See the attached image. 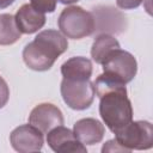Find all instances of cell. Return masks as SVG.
<instances>
[{"label": "cell", "mask_w": 153, "mask_h": 153, "mask_svg": "<svg viewBox=\"0 0 153 153\" xmlns=\"http://www.w3.org/2000/svg\"><path fill=\"white\" fill-rule=\"evenodd\" d=\"M57 25L65 37L81 39L94 32L96 19L91 12L80 6H68L60 13Z\"/></svg>", "instance_id": "obj_3"}, {"label": "cell", "mask_w": 153, "mask_h": 153, "mask_svg": "<svg viewBox=\"0 0 153 153\" xmlns=\"http://www.w3.org/2000/svg\"><path fill=\"white\" fill-rule=\"evenodd\" d=\"M16 0H0V8H6L10 5H12Z\"/></svg>", "instance_id": "obj_19"}, {"label": "cell", "mask_w": 153, "mask_h": 153, "mask_svg": "<svg viewBox=\"0 0 153 153\" xmlns=\"http://www.w3.org/2000/svg\"><path fill=\"white\" fill-rule=\"evenodd\" d=\"M115 134V140L129 152L149 149L153 146V127L148 121H131Z\"/></svg>", "instance_id": "obj_4"}, {"label": "cell", "mask_w": 153, "mask_h": 153, "mask_svg": "<svg viewBox=\"0 0 153 153\" xmlns=\"http://www.w3.org/2000/svg\"><path fill=\"white\" fill-rule=\"evenodd\" d=\"M60 92L63 102L73 110H85L91 106L94 99V86L88 80L62 79Z\"/></svg>", "instance_id": "obj_5"}, {"label": "cell", "mask_w": 153, "mask_h": 153, "mask_svg": "<svg viewBox=\"0 0 153 153\" xmlns=\"http://www.w3.org/2000/svg\"><path fill=\"white\" fill-rule=\"evenodd\" d=\"M143 0H116V4L122 10H134L137 8Z\"/></svg>", "instance_id": "obj_18"}, {"label": "cell", "mask_w": 153, "mask_h": 153, "mask_svg": "<svg viewBox=\"0 0 153 153\" xmlns=\"http://www.w3.org/2000/svg\"><path fill=\"white\" fill-rule=\"evenodd\" d=\"M63 115L62 111L51 103H42L36 105L30 115L29 123L41 130L43 134H47L50 129L63 124Z\"/></svg>", "instance_id": "obj_9"}, {"label": "cell", "mask_w": 153, "mask_h": 153, "mask_svg": "<svg viewBox=\"0 0 153 153\" xmlns=\"http://www.w3.org/2000/svg\"><path fill=\"white\" fill-rule=\"evenodd\" d=\"M93 86L99 98V115L112 133L133 121V106L127 96L126 84L103 73L98 75Z\"/></svg>", "instance_id": "obj_1"}, {"label": "cell", "mask_w": 153, "mask_h": 153, "mask_svg": "<svg viewBox=\"0 0 153 153\" xmlns=\"http://www.w3.org/2000/svg\"><path fill=\"white\" fill-rule=\"evenodd\" d=\"M67 49V37L57 30L48 29L38 32L35 39L25 45L23 60L30 69L44 72L50 69L56 59Z\"/></svg>", "instance_id": "obj_2"}, {"label": "cell", "mask_w": 153, "mask_h": 153, "mask_svg": "<svg viewBox=\"0 0 153 153\" xmlns=\"http://www.w3.org/2000/svg\"><path fill=\"white\" fill-rule=\"evenodd\" d=\"M47 143L54 152H57V153H69V152L86 153L87 152L86 146L75 137L73 130L63 127L62 124L50 129L47 133Z\"/></svg>", "instance_id": "obj_8"}, {"label": "cell", "mask_w": 153, "mask_h": 153, "mask_svg": "<svg viewBox=\"0 0 153 153\" xmlns=\"http://www.w3.org/2000/svg\"><path fill=\"white\" fill-rule=\"evenodd\" d=\"M103 72L123 84L130 82L137 72V62L135 57L121 48L111 51L102 62Z\"/></svg>", "instance_id": "obj_6"}, {"label": "cell", "mask_w": 153, "mask_h": 153, "mask_svg": "<svg viewBox=\"0 0 153 153\" xmlns=\"http://www.w3.org/2000/svg\"><path fill=\"white\" fill-rule=\"evenodd\" d=\"M10 142L13 149L19 153L38 152L44 143L43 133L30 123L22 124L12 130L10 134Z\"/></svg>", "instance_id": "obj_7"}, {"label": "cell", "mask_w": 153, "mask_h": 153, "mask_svg": "<svg viewBox=\"0 0 153 153\" xmlns=\"http://www.w3.org/2000/svg\"><path fill=\"white\" fill-rule=\"evenodd\" d=\"M57 0H30V5L38 12L53 13L56 8Z\"/></svg>", "instance_id": "obj_15"}, {"label": "cell", "mask_w": 153, "mask_h": 153, "mask_svg": "<svg viewBox=\"0 0 153 153\" xmlns=\"http://www.w3.org/2000/svg\"><path fill=\"white\" fill-rule=\"evenodd\" d=\"M73 133L81 143H84L85 146H92L103 140L105 134V127L100 121L87 117L81 118L74 123Z\"/></svg>", "instance_id": "obj_10"}, {"label": "cell", "mask_w": 153, "mask_h": 153, "mask_svg": "<svg viewBox=\"0 0 153 153\" xmlns=\"http://www.w3.org/2000/svg\"><path fill=\"white\" fill-rule=\"evenodd\" d=\"M129 152L127 148L122 147L116 140H109L108 142L104 143L103 148H102V152Z\"/></svg>", "instance_id": "obj_17"}, {"label": "cell", "mask_w": 153, "mask_h": 153, "mask_svg": "<svg viewBox=\"0 0 153 153\" xmlns=\"http://www.w3.org/2000/svg\"><path fill=\"white\" fill-rule=\"evenodd\" d=\"M10 98V88L2 76H0V109H2Z\"/></svg>", "instance_id": "obj_16"}, {"label": "cell", "mask_w": 153, "mask_h": 153, "mask_svg": "<svg viewBox=\"0 0 153 153\" xmlns=\"http://www.w3.org/2000/svg\"><path fill=\"white\" fill-rule=\"evenodd\" d=\"M92 62L84 56H74L65 61L61 66V74L65 79L88 80L92 75Z\"/></svg>", "instance_id": "obj_12"}, {"label": "cell", "mask_w": 153, "mask_h": 153, "mask_svg": "<svg viewBox=\"0 0 153 153\" xmlns=\"http://www.w3.org/2000/svg\"><path fill=\"white\" fill-rule=\"evenodd\" d=\"M14 19L19 31L25 35L37 32L45 24V14L36 11L30 4L22 5L14 16Z\"/></svg>", "instance_id": "obj_11"}, {"label": "cell", "mask_w": 153, "mask_h": 153, "mask_svg": "<svg viewBox=\"0 0 153 153\" xmlns=\"http://www.w3.org/2000/svg\"><path fill=\"white\" fill-rule=\"evenodd\" d=\"M121 48L120 42L109 33H102L96 37L91 48V57L96 63L102 65L104 59L115 49Z\"/></svg>", "instance_id": "obj_13"}, {"label": "cell", "mask_w": 153, "mask_h": 153, "mask_svg": "<svg viewBox=\"0 0 153 153\" xmlns=\"http://www.w3.org/2000/svg\"><path fill=\"white\" fill-rule=\"evenodd\" d=\"M57 1H60V2H61V4H63V5H69V4L78 2L79 0H57Z\"/></svg>", "instance_id": "obj_20"}, {"label": "cell", "mask_w": 153, "mask_h": 153, "mask_svg": "<svg viewBox=\"0 0 153 153\" xmlns=\"http://www.w3.org/2000/svg\"><path fill=\"white\" fill-rule=\"evenodd\" d=\"M22 36L19 31L14 16L10 13L0 14V45L14 44Z\"/></svg>", "instance_id": "obj_14"}]
</instances>
